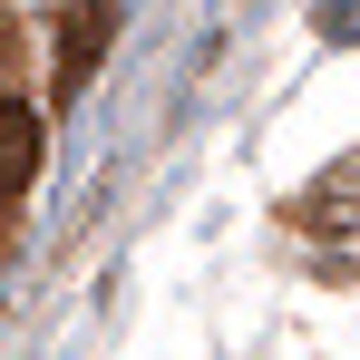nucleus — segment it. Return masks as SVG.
I'll use <instances>...</instances> for the list:
<instances>
[{"label": "nucleus", "instance_id": "obj_1", "mask_svg": "<svg viewBox=\"0 0 360 360\" xmlns=\"http://www.w3.org/2000/svg\"><path fill=\"white\" fill-rule=\"evenodd\" d=\"M302 224H311V234H351V224H360V146L302 195Z\"/></svg>", "mask_w": 360, "mask_h": 360}, {"label": "nucleus", "instance_id": "obj_2", "mask_svg": "<svg viewBox=\"0 0 360 360\" xmlns=\"http://www.w3.org/2000/svg\"><path fill=\"white\" fill-rule=\"evenodd\" d=\"M30 176H39V117H30L20 98H0V205H10Z\"/></svg>", "mask_w": 360, "mask_h": 360}, {"label": "nucleus", "instance_id": "obj_3", "mask_svg": "<svg viewBox=\"0 0 360 360\" xmlns=\"http://www.w3.org/2000/svg\"><path fill=\"white\" fill-rule=\"evenodd\" d=\"M108 20L117 10H68V30H59V88L78 98V78L98 68V49H108Z\"/></svg>", "mask_w": 360, "mask_h": 360}]
</instances>
